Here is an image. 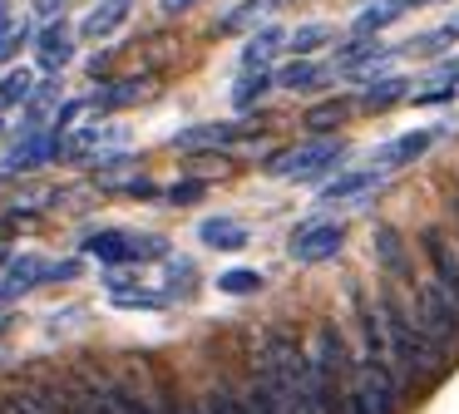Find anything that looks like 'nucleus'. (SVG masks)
<instances>
[{"mask_svg": "<svg viewBox=\"0 0 459 414\" xmlns=\"http://www.w3.org/2000/svg\"><path fill=\"white\" fill-rule=\"evenodd\" d=\"M25 394L45 404L50 414H74V384H70V370H35Z\"/></svg>", "mask_w": 459, "mask_h": 414, "instance_id": "obj_10", "label": "nucleus"}, {"mask_svg": "<svg viewBox=\"0 0 459 414\" xmlns=\"http://www.w3.org/2000/svg\"><path fill=\"white\" fill-rule=\"evenodd\" d=\"M30 94H35V74H30V69H11V74H0V108L30 104Z\"/></svg>", "mask_w": 459, "mask_h": 414, "instance_id": "obj_24", "label": "nucleus"}, {"mask_svg": "<svg viewBox=\"0 0 459 414\" xmlns=\"http://www.w3.org/2000/svg\"><path fill=\"white\" fill-rule=\"evenodd\" d=\"M346 114H351V104H346V99H326V104H316V108L307 114V128H311L316 138H326L336 124H346Z\"/></svg>", "mask_w": 459, "mask_h": 414, "instance_id": "obj_26", "label": "nucleus"}, {"mask_svg": "<svg viewBox=\"0 0 459 414\" xmlns=\"http://www.w3.org/2000/svg\"><path fill=\"white\" fill-rule=\"evenodd\" d=\"M380 325H385V365L400 380V390H405L410 375H415V380H439V375L449 370V350L420 331V321L395 301V296L380 301Z\"/></svg>", "mask_w": 459, "mask_h": 414, "instance_id": "obj_1", "label": "nucleus"}, {"mask_svg": "<svg viewBox=\"0 0 459 414\" xmlns=\"http://www.w3.org/2000/svg\"><path fill=\"white\" fill-rule=\"evenodd\" d=\"M341 246H346V227L341 222H307V227L291 232L287 252L297 266H316V262H326V256H336Z\"/></svg>", "mask_w": 459, "mask_h": 414, "instance_id": "obj_7", "label": "nucleus"}, {"mask_svg": "<svg viewBox=\"0 0 459 414\" xmlns=\"http://www.w3.org/2000/svg\"><path fill=\"white\" fill-rule=\"evenodd\" d=\"M281 49V30H257V35L247 39V45H242V69H267V59L277 55Z\"/></svg>", "mask_w": 459, "mask_h": 414, "instance_id": "obj_22", "label": "nucleus"}, {"mask_svg": "<svg viewBox=\"0 0 459 414\" xmlns=\"http://www.w3.org/2000/svg\"><path fill=\"white\" fill-rule=\"evenodd\" d=\"M124 143H129V134H124L119 124H100V128H80V134L65 143V153H70V158H90V153L114 158Z\"/></svg>", "mask_w": 459, "mask_h": 414, "instance_id": "obj_12", "label": "nucleus"}, {"mask_svg": "<svg viewBox=\"0 0 459 414\" xmlns=\"http://www.w3.org/2000/svg\"><path fill=\"white\" fill-rule=\"evenodd\" d=\"M307 350H301L297 331L291 325H272L267 335H262V350H257V375H277V380H297V375H307Z\"/></svg>", "mask_w": 459, "mask_h": 414, "instance_id": "obj_4", "label": "nucleus"}, {"mask_svg": "<svg viewBox=\"0 0 459 414\" xmlns=\"http://www.w3.org/2000/svg\"><path fill=\"white\" fill-rule=\"evenodd\" d=\"M74 276H80V262H45V281H74Z\"/></svg>", "mask_w": 459, "mask_h": 414, "instance_id": "obj_39", "label": "nucleus"}, {"mask_svg": "<svg viewBox=\"0 0 459 414\" xmlns=\"http://www.w3.org/2000/svg\"><path fill=\"white\" fill-rule=\"evenodd\" d=\"M435 143V128H415V134H400L395 143H385L380 148V168H405V163H415L425 148Z\"/></svg>", "mask_w": 459, "mask_h": 414, "instance_id": "obj_17", "label": "nucleus"}, {"mask_svg": "<svg viewBox=\"0 0 459 414\" xmlns=\"http://www.w3.org/2000/svg\"><path fill=\"white\" fill-rule=\"evenodd\" d=\"M420 246H425V262H429V272H435V286L459 301V252H455V242H449L439 227H425V232H420Z\"/></svg>", "mask_w": 459, "mask_h": 414, "instance_id": "obj_8", "label": "nucleus"}, {"mask_svg": "<svg viewBox=\"0 0 459 414\" xmlns=\"http://www.w3.org/2000/svg\"><path fill=\"white\" fill-rule=\"evenodd\" d=\"M455 217H459V197H455Z\"/></svg>", "mask_w": 459, "mask_h": 414, "instance_id": "obj_46", "label": "nucleus"}, {"mask_svg": "<svg viewBox=\"0 0 459 414\" xmlns=\"http://www.w3.org/2000/svg\"><path fill=\"white\" fill-rule=\"evenodd\" d=\"M35 59H40L45 74H60V69L74 59V35H70L65 20H50V25L35 35Z\"/></svg>", "mask_w": 459, "mask_h": 414, "instance_id": "obj_11", "label": "nucleus"}, {"mask_svg": "<svg viewBox=\"0 0 459 414\" xmlns=\"http://www.w3.org/2000/svg\"><path fill=\"white\" fill-rule=\"evenodd\" d=\"M0 262H5V246H0Z\"/></svg>", "mask_w": 459, "mask_h": 414, "instance_id": "obj_47", "label": "nucleus"}, {"mask_svg": "<svg viewBox=\"0 0 459 414\" xmlns=\"http://www.w3.org/2000/svg\"><path fill=\"white\" fill-rule=\"evenodd\" d=\"M346 158V143L341 138H311V143H297V148H281V153L267 158V173L277 177H316L326 168H336Z\"/></svg>", "mask_w": 459, "mask_h": 414, "instance_id": "obj_3", "label": "nucleus"}, {"mask_svg": "<svg viewBox=\"0 0 459 414\" xmlns=\"http://www.w3.org/2000/svg\"><path fill=\"white\" fill-rule=\"evenodd\" d=\"M129 20V0H100V5L84 15V25H80V35H90V39H104V35H114V30Z\"/></svg>", "mask_w": 459, "mask_h": 414, "instance_id": "obj_19", "label": "nucleus"}, {"mask_svg": "<svg viewBox=\"0 0 459 414\" xmlns=\"http://www.w3.org/2000/svg\"><path fill=\"white\" fill-rule=\"evenodd\" d=\"M114 306H119V311H159V306H169V291H149V286H124V291H114Z\"/></svg>", "mask_w": 459, "mask_h": 414, "instance_id": "obj_27", "label": "nucleus"}, {"mask_svg": "<svg viewBox=\"0 0 459 414\" xmlns=\"http://www.w3.org/2000/svg\"><path fill=\"white\" fill-rule=\"evenodd\" d=\"M11 30V0H0V35Z\"/></svg>", "mask_w": 459, "mask_h": 414, "instance_id": "obj_44", "label": "nucleus"}, {"mask_svg": "<svg viewBox=\"0 0 459 414\" xmlns=\"http://www.w3.org/2000/svg\"><path fill=\"white\" fill-rule=\"evenodd\" d=\"M208 410L212 414H247V404H242V394H232V390H212L208 394Z\"/></svg>", "mask_w": 459, "mask_h": 414, "instance_id": "obj_38", "label": "nucleus"}, {"mask_svg": "<svg viewBox=\"0 0 459 414\" xmlns=\"http://www.w3.org/2000/svg\"><path fill=\"white\" fill-rule=\"evenodd\" d=\"M60 148H65V138L55 134V128H50V134H30L21 148H11V158L0 163V173H5V177H15V173H35V168H45L55 153H60Z\"/></svg>", "mask_w": 459, "mask_h": 414, "instance_id": "obj_9", "label": "nucleus"}, {"mask_svg": "<svg viewBox=\"0 0 459 414\" xmlns=\"http://www.w3.org/2000/svg\"><path fill=\"white\" fill-rule=\"evenodd\" d=\"M272 5H277V0H242L238 10H228V15H222L218 35H238L242 25H252V20H257V15H267Z\"/></svg>", "mask_w": 459, "mask_h": 414, "instance_id": "obj_29", "label": "nucleus"}, {"mask_svg": "<svg viewBox=\"0 0 459 414\" xmlns=\"http://www.w3.org/2000/svg\"><path fill=\"white\" fill-rule=\"evenodd\" d=\"M218 291H228V296H257V291H262V272H252V266L222 272V276H218Z\"/></svg>", "mask_w": 459, "mask_h": 414, "instance_id": "obj_30", "label": "nucleus"}, {"mask_svg": "<svg viewBox=\"0 0 459 414\" xmlns=\"http://www.w3.org/2000/svg\"><path fill=\"white\" fill-rule=\"evenodd\" d=\"M376 256H380V266H385L390 276L415 281V272H410V252H405V242H400L395 227H376Z\"/></svg>", "mask_w": 459, "mask_h": 414, "instance_id": "obj_16", "label": "nucleus"}, {"mask_svg": "<svg viewBox=\"0 0 459 414\" xmlns=\"http://www.w3.org/2000/svg\"><path fill=\"white\" fill-rule=\"evenodd\" d=\"M376 183H380L376 168H366V173H341V177H331V183L321 187V197H326V203H341V197H360L366 187H376Z\"/></svg>", "mask_w": 459, "mask_h": 414, "instance_id": "obj_23", "label": "nucleus"}, {"mask_svg": "<svg viewBox=\"0 0 459 414\" xmlns=\"http://www.w3.org/2000/svg\"><path fill=\"white\" fill-rule=\"evenodd\" d=\"M410 10V0H380V5H370V10H360L356 15V39H370L376 30H385L390 20H400Z\"/></svg>", "mask_w": 459, "mask_h": 414, "instance_id": "obj_21", "label": "nucleus"}, {"mask_svg": "<svg viewBox=\"0 0 459 414\" xmlns=\"http://www.w3.org/2000/svg\"><path fill=\"white\" fill-rule=\"evenodd\" d=\"M198 5V0H163V10H169V15H183V10H193Z\"/></svg>", "mask_w": 459, "mask_h": 414, "instance_id": "obj_43", "label": "nucleus"}, {"mask_svg": "<svg viewBox=\"0 0 459 414\" xmlns=\"http://www.w3.org/2000/svg\"><path fill=\"white\" fill-rule=\"evenodd\" d=\"M316 79H321V69L311 65V59H291V65L281 69V74L272 79V84H281V89H311Z\"/></svg>", "mask_w": 459, "mask_h": 414, "instance_id": "obj_32", "label": "nucleus"}, {"mask_svg": "<svg viewBox=\"0 0 459 414\" xmlns=\"http://www.w3.org/2000/svg\"><path fill=\"white\" fill-rule=\"evenodd\" d=\"M153 94V79H109V84L100 89V94L90 99V108H100V114H114V108H124V104H139V99H149Z\"/></svg>", "mask_w": 459, "mask_h": 414, "instance_id": "obj_14", "label": "nucleus"}, {"mask_svg": "<svg viewBox=\"0 0 459 414\" xmlns=\"http://www.w3.org/2000/svg\"><path fill=\"white\" fill-rule=\"evenodd\" d=\"M326 39H331V25H301V30H291V45H287V49H291L297 59H307L311 49H321Z\"/></svg>", "mask_w": 459, "mask_h": 414, "instance_id": "obj_33", "label": "nucleus"}, {"mask_svg": "<svg viewBox=\"0 0 459 414\" xmlns=\"http://www.w3.org/2000/svg\"><path fill=\"white\" fill-rule=\"evenodd\" d=\"M0 306H5V301H0Z\"/></svg>", "mask_w": 459, "mask_h": 414, "instance_id": "obj_48", "label": "nucleus"}, {"mask_svg": "<svg viewBox=\"0 0 459 414\" xmlns=\"http://www.w3.org/2000/svg\"><path fill=\"white\" fill-rule=\"evenodd\" d=\"M307 360H311V375H316V380L341 384V380L351 375V350H346V335H341L331 321H321V325H316V341H311V350H307Z\"/></svg>", "mask_w": 459, "mask_h": 414, "instance_id": "obj_6", "label": "nucleus"}, {"mask_svg": "<svg viewBox=\"0 0 459 414\" xmlns=\"http://www.w3.org/2000/svg\"><path fill=\"white\" fill-rule=\"evenodd\" d=\"M183 414H212V410H208V400H193V404H183Z\"/></svg>", "mask_w": 459, "mask_h": 414, "instance_id": "obj_45", "label": "nucleus"}, {"mask_svg": "<svg viewBox=\"0 0 459 414\" xmlns=\"http://www.w3.org/2000/svg\"><path fill=\"white\" fill-rule=\"evenodd\" d=\"M395 99H405V79H370V89H366L360 104L366 108H390Z\"/></svg>", "mask_w": 459, "mask_h": 414, "instance_id": "obj_31", "label": "nucleus"}, {"mask_svg": "<svg viewBox=\"0 0 459 414\" xmlns=\"http://www.w3.org/2000/svg\"><path fill=\"white\" fill-rule=\"evenodd\" d=\"M0 414H50L35 394H25V390H11V394H0Z\"/></svg>", "mask_w": 459, "mask_h": 414, "instance_id": "obj_34", "label": "nucleus"}, {"mask_svg": "<svg viewBox=\"0 0 459 414\" xmlns=\"http://www.w3.org/2000/svg\"><path fill=\"white\" fill-rule=\"evenodd\" d=\"M415 321H420V331L435 345H445L449 355L459 350V301L449 291H439L435 281H425L415 291Z\"/></svg>", "mask_w": 459, "mask_h": 414, "instance_id": "obj_2", "label": "nucleus"}, {"mask_svg": "<svg viewBox=\"0 0 459 414\" xmlns=\"http://www.w3.org/2000/svg\"><path fill=\"white\" fill-rule=\"evenodd\" d=\"M35 286H45V262L40 256H15L5 266V281H0V301H11L21 291H35Z\"/></svg>", "mask_w": 459, "mask_h": 414, "instance_id": "obj_15", "label": "nucleus"}, {"mask_svg": "<svg viewBox=\"0 0 459 414\" xmlns=\"http://www.w3.org/2000/svg\"><path fill=\"white\" fill-rule=\"evenodd\" d=\"M198 237L212 252H242V246H247V227L232 222V217H208V222L198 227Z\"/></svg>", "mask_w": 459, "mask_h": 414, "instance_id": "obj_18", "label": "nucleus"}, {"mask_svg": "<svg viewBox=\"0 0 459 414\" xmlns=\"http://www.w3.org/2000/svg\"><path fill=\"white\" fill-rule=\"evenodd\" d=\"M21 45H30V25H11L0 35V65H11V59L21 55Z\"/></svg>", "mask_w": 459, "mask_h": 414, "instance_id": "obj_35", "label": "nucleus"}, {"mask_svg": "<svg viewBox=\"0 0 459 414\" xmlns=\"http://www.w3.org/2000/svg\"><path fill=\"white\" fill-rule=\"evenodd\" d=\"M84 252L100 256L104 266H129V237L114 232V227H104V232H90V237H84Z\"/></svg>", "mask_w": 459, "mask_h": 414, "instance_id": "obj_20", "label": "nucleus"}, {"mask_svg": "<svg viewBox=\"0 0 459 414\" xmlns=\"http://www.w3.org/2000/svg\"><path fill=\"white\" fill-rule=\"evenodd\" d=\"M60 10H65V0H35V15H45V20H60Z\"/></svg>", "mask_w": 459, "mask_h": 414, "instance_id": "obj_42", "label": "nucleus"}, {"mask_svg": "<svg viewBox=\"0 0 459 414\" xmlns=\"http://www.w3.org/2000/svg\"><path fill=\"white\" fill-rule=\"evenodd\" d=\"M351 390L366 394V404L376 414H400V380L390 375L385 360H360L351 365Z\"/></svg>", "mask_w": 459, "mask_h": 414, "instance_id": "obj_5", "label": "nucleus"}, {"mask_svg": "<svg viewBox=\"0 0 459 414\" xmlns=\"http://www.w3.org/2000/svg\"><path fill=\"white\" fill-rule=\"evenodd\" d=\"M267 89H272V74H267V69H252V74H242L238 89H232V108H242V114H247L252 104H262V99H267Z\"/></svg>", "mask_w": 459, "mask_h": 414, "instance_id": "obj_25", "label": "nucleus"}, {"mask_svg": "<svg viewBox=\"0 0 459 414\" xmlns=\"http://www.w3.org/2000/svg\"><path fill=\"white\" fill-rule=\"evenodd\" d=\"M203 193H208V187H203V177H183V183L169 187V203L173 207H188V203H198Z\"/></svg>", "mask_w": 459, "mask_h": 414, "instance_id": "obj_36", "label": "nucleus"}, {"mask_svg": "<svg viewBox=\"0 0 459 414\" xmlns=\"http://www.w3.org/2000/svg\"><path fill=\"white\" fill-rule=\"evenodd\" d=\"M238 138H247V128L193 124V128H178V134H173V148H183V153H203V148H222V143H238Z\"/></svg>", "mask_w": 459, "mask_h": 414, "instance_id": "obj_13", "label": "nucleus"}, {"mask_svg": "<svg viewBox=\"0 0 459 414\" xmlns=\"http://www.w3.org/2000/svg\"><path fill=\"white\" fill-rule=\"evenodd\" d=\"M455 39H459V15H449L439 30H429V35L410 39V49H415V55H439V49H449Z\"/></svg>", "mask_w": 459, "mask_h": 414, "instance_id": "obj_28", "label": "nucleus"}, {"mask_svg": "<svg viewBox=\"0 0 459 414\" xmlns=\"http://www.w3.org/2000/svg\"><path fill=\"white\" fill-rule=\"evenodd\" d=\"M242 404H247V414H272V404L262 400V390L252 384V394H242Z\"/></svg>", "mask_w": 459, "mask_h": 414, "instance_id": "obj_41", "label": "nucleus"}, {"mask_svg": "<svg viewBox=\"0 0 459 414\" xmlns=\"http://www.w3.org/2000/svg\"><path fill=\"white\" fill-rule=\"evenodd\" d=\"M193 281H198V272H193V262H188V256L169 262V286H173V291H183V296H188V291H193Z\"/></svg>", "mask_w": 459, "mask_h": 414, "instance_id": "obj_37", "label": "nucleus"}, {"mask_svg": "<svg viewBox=\"0 0 459 414\" xmlns=\"http://www.w3.org/2000/svg\"><path fill=\"white\" fill-rule=\"evenodd\" d=\"M119 187H124L129 197H159V187H153L149 177H129V183H119Z\"/></svg>", "mask_w": 459, "mask_h": 414, "instance_id": "obj_40", "label": "nucleus"}]
</instances>
